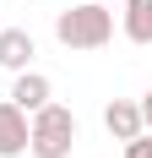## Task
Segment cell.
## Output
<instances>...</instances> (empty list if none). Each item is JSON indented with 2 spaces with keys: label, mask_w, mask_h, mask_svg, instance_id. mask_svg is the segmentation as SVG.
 Masks as SVG:
<instances>
[{
  "label": "cell",
  "mask_w": 152,
  "mask_h": 158,
  "mask_svg": "<svg viewBox=\"0 0 152 158\" xmlns=\"http://www.w3.org/2000/svg\"><path fill=\"white\" fill-rule=\"evenodd\" d=\"M33 55H38V44H33L27 27H0V65L6 71H27Z\"/></svg>",
  "instance_id": "obj_6"
},
{
  "label": "cell",
  "mask_w": 152,
  "mask_h": 158,
  "mask_svg": "<svg viewBox=\"0 0 152 158\" xmlns=\"http://www.w3.org/2000/svg\"><path fill=\"white\" fill-rule=\"evenodd\" d=\"M27 153V114L11 98H0V158H22Z\"/></svg>",
  "instance_id": "obj_5"
},
{
  "label": "cell",
  "mask_w": 152,
  "mask_h": 158,
  "mask_svg": "<svg viewBox=\"0 0 152 158\" xmlns=\"http://www.w3.org/2000/svg\"><path fill=\"white\" fill-rule=\"evenodd\" d=\"M103 131L114 136V142H130V136H141V104L136 98H109L103 104Z\"/></svg>",
  "instance_id": "obj_4"
},
{
  "label": "cell",
  "mask_w": 152,
  "mask_h": 158,
  "mask_svg": "<svg viewBox=\"0 0 152 158\" xmlns=\"http://www.w3.org/2000/svg\"><path fill=\"white\" fill-rule=\"evenodd\" d=\"M98 6H120V0H98Z\"/></svg>",
  "instance_id": "obj_10"
},
{
  "label": "cell",
  "mask_w": 152,
  "mask_h": 158,
  "mask_svg": "<svg viewBox=\"0 0 152 158\" xmlns=\"http://www.w3.org/2000/svg\"><path fill=\"white\" fill-rule=\"evenodd\" d=\"M76 136H82L76 114L65 109V104H54V98H49L38 114H27V153L33 158H71Z\"/></svg>",
  "instance_id": "obj_2"
},
{
  "label": "cell",
  "mask_w": 152,
  "mask_h": 158,
  "mask_svg": "<svg viewBox=\"0 0 152 158\" xmlns=\"http://www.w3.org/2000/svg\"><path fill=\"white\" fill-rule=\"evenodd\" d=\"M54 38H60L65 49H103L109 38H114V6L82 0V6L54 11Z\"/></svg>",
  "instance_id": "obj_1"
},
{
  "label": "cell",
  "mask_w": 152,
  "mask_h": 158,
  "mask_svg": "<svg viewBox=\"0 0 152 158\" xmlns=\"http://www.w3.org/2000/svg\"><path fill=\"white\" fill-rule=\"evenodd\" d=\"M120 33L130 44H152V0H120Z\"/></svg>",
  "instance_id": "obj_7"
},
{
  "label": "cell",
  "mask_w": 152,
  "mask_h": 158,
  "mask_svg": "<svg viewBox=\"0 0 152 158\" xmlns=\"http://www.w3.org/2000/svg\"><path fill=\"white\" fill-rule=\"evenodd\" d=\"M125 158H152V136H147V131H141V136H130V142H125Z\"/></svg>",
  "instance_id": "obj_8"
},
{
  "label": "cell",
  "mask_w": 152,
  "mask_h": 158,
  "mask_svg": "<svg viewBox=\"0 0 152 158\" xmlns=\"http://www.w3.org/2000/svg\"><path fill=\"white\" fill-rule=\"evenodd\" d=\"M6 98H11L22 114H38L49 98H54V82H49L44 71H33V65H27V71H16V82H11V93H6Z\"/></svg>",
  "instance_id": "obj_3"
},
{
  "label": "cell",
  "mask_w": 152,
  "mask_h": 158,
  "mask_svg": "<svg viewBox=\"0 0 152 158\" xmlns=\"http://www.w3.org/2000/svg\"><path fill=\"white\" fill-rule=\"evenodd\" d=\"M136 104H141V126L152 131V93H147V98H136Z\"/></svg>",
  "instance_id": "obj_9"
}]
</instances>
